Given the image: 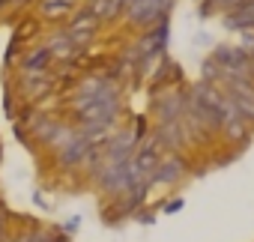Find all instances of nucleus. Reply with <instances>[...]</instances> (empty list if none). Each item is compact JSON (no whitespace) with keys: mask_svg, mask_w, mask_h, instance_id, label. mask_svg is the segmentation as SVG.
<instances>
[{"mask_svg":"<svg viewBox=\"0 0 254 242\" xmlns=\"http://www.w3.org/2000/svg\"><path fill=\"white\" fill-rule=\"evenodd\" d=\"M239 3H245V0H215V6H218V15H221V12H230V9H236Z\"/></svg>","mask_w":254,"mask_h":242,"instance_id":"1a4fd4ad","label":"nucleus"},{"mask_svg":"<svg viewBox=\"0 0 254 242\" xmlns=\"http://www.w3.org/2000/svg\"><path fill=\"white\" fill-rule=\"evenodd\" d=\"M189 171H191V165L183 153H162L159 165L150 177V185H177L189 177Z\"/></svg>","mask_w":254,"mask_h":242,"instance_id":"f03ea898","label":"nucleus"},{"mask_svg":"<svg viewBox=\"0 0 254 242\" xmlns=\"http://www.w3.org/2000/svg\"><path fill=\"white\" fill-rule=\"evenodd\" d=\"M90 147H93V144H90L84 135H75V138L60 150V153H54V156H57V165H60V168H66V171H78V168H81V162H84V156L90 153Z\"/></svg>","mask_w":254,"mask_h":242,"instance_id":"7ed1b4c3","label":"nucleus"},{"mask_svg":"<svg viewBox=\"0 0 254 242\" xmlns=\"http://www.w3.org/2000/svg\"><path fill=\"white\" fill-rule=\"evenodd\" d=\"M239 45H242L245 51L254 48V27H251V30H239Z\"/></svg>","mask_w":254,"mask_h":242,"instance_id":"6e6552de","label":"nucleus"},{"mask_svg":"<svg viewBox=\"0 0 254 242\" xmlns=\"http://www.w3.org/2000/svg\"><path fill=\"white\" fill-rule=\"evenodd\" d=\"M0 227H3V212H0Z\"/></svg>","mask_w":254,"mask_h":242,"instance_id":"4468645a","label":"nucleus"},{"mask_svg":"<svg viewBox=\"0 0 254 242\" xmlns=\"http://www.w3.org/2000/svg\"><path fill=\"white\" fill-rule=\"evenodd\" d=\"M51 54L48 48L39 42V45H24L21 57H18V72H48L51 69Z\"/></svg>","mask_w":254,"mask_h":242,"instance_id":"20e7f679","label":"nucleus"},{"mask_svg":"<svg viewBox=\"0 0 254 242\" xmlns=\"http://www.w3.org/2000/svg\"><path fill=\"white\" fill-rule=\"evenodd\" d=\"M183 206H186V200H183V197H174V200H165V203H162V209H165V212H177V209H183Z\"/></svg>","mask_w":254,"mask_h":242,"instance_id":"9d476101","label":"nucleus"},{"mask_svg":"<svg viewBox=\"0 0 254 242\" xmlns=\"http://www.w3.org/2000/svg\"><path fill=\"white\" fill-rule=\"evenodd\" d=\"M72 3L66 0H36V18L39 21H51V24H66V18L72 15Z\"/></svg>","mask_w":254,"mask_h":242,"instance_id":"39448f33","label":"nucleus"},{"mask_svg":"<svg viewBox=\"0 0 254 242\" xmlns=\"http://www.w3.org/2000/svg\"><path fill=\"white\" fill-rule=\"evenodd\" d=\"M39 33H42V21L36 18V15H18L15 18V30H12V42H18V45H33L36 39H39Z\"/></svg>","mask_w":254,"mask_h":242,"instance_id":"423d86ee","label":"nucleus"},{"mask_svg":"<svg viewBox=\"0 0 254 242\" xmlns=\"http://www.w3.org/2000/svg\"><path fill=\"white\" fill-rule=\"evenodd\" d=\"M66 3H72V6H78V3H81V0H66Z\"/></svg>","mask_w":254,"mask_h":242,"instance_id":"ddd939ff","label":"nucleus"},{"mask_svg":"<svg viewBox=\"0 0 254 242\" xmlns=\"http://www.w3.org/2000/svg\"><path fill=\"white\" fill-rule=\"evenodd\" d=\"M84 9H90L102 24H114L123 18V3L120 0H84Z\"/></svg>","mask_w":254,"mask_h":242,"instance_id":"0eeeda50","label":"nucleus"},{"mask_svg":"<svg viewBox=\"0 0 254 242\" xmlns=\"http://www.w3.org/2000/svg\"><path fill=\"white\" fill-rule=\"evenodd\" d=\"M194 42H197V45H215V42H212L206 33H197V39H194Z\"/></svg>","mask_w":254,"mask_h":242,"instance_id":"f8f14e48","label":"nucleus"},{"mask_svg":"<svg viewBox=\"0 0 254 242\" xmlns=\"http://www.w3.org/2000/svg\"><path fill=\"white\" fill-rule=\"evenodd\" d=\"M186 108V90L183 87H159L153 90V117L156 123H168V120H180Z\"/></svg>","mask_w":254,"mask_h":242,"instance_id":"f257e3e1","label":"nucleus"},{"mask_svg":"<svg viewBox=\"0 0 254 242\" xmlns=\"http://www.w3.org/2000/svg\"><path fill=\"white\" fill-rule=\"evenodd\" d=\"M135 218H138L141 224H153V221H156V215H153V212H147V209H138V212H135Z\"/></svg>","mask_w":254,"mask_h":242,"instance_id":"9b49d317","label":"nucleus"}]
</instances>
